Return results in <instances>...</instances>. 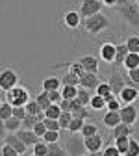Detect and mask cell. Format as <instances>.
<instances>
[{"label": "cell", "instance_id": "obj_1", "mask_svg": "<svg viewBox=\"0 0 139 156\" xmlns=\"http://www.w3.org/2000/svg\"><path fill=\"white\" fill-rule=\"evenodd\" d=\"M109 26H111L109 19H108L102 11L96 13V15H93V17H87V19H84V21H82V28H84L87 34H91V35L102 34V32L108 30Z\"/></svg>", "mask_w": 139, "mask_h": 156}, {"label": "cell", "instance_id": "obj_2", "mask_svg": "<svg viewBox=\"0 0 139 156\" xmlns=\"http://www.w3.org/2000/svg\"><path fill=\"white\" fill-rule=\"evenodd\" d=\"M63 147L67 151L69 156H82L87 154V147H85V138L82 134H67L63 138Z\"/></svg>", "mask_w": 139, "mask_h": 156}, {"label": "cell", "instance_id": "obj_3", "mask_svg": "<svg viewBox=\"0 0 139 156\" xmlns=\"http://www.w3.org/2000/svg\"><path fill=\"white\" fill-rule=\"evenodd\" d=\"M117 13L123 17L124 24H128L130 28H139V6L135 2H128L121 8H117Z\"/></svg>", "mask_w": 139, "mask_h": 156}, {"label": "cell", "instance_id": "obj_4", "mask_svg": "<svg viewBox=\"0 0 139 156\" xmlns=\"http://www.w3.org/2000/svg\"><path fill=\"white\" fill-rule=\"evenodd\" d=\"M30 101H32V99H30L28 87H24V86H21V84H19L17 87H13L11 91L6 93V102H9L11 106H26Z\"/></svg>", "mask_w": 139, "mask_h": 156}, {"label": "cell", "instance_id": "obj_5", "mask_svg": "<svg viewBox=\"0 0 139 156\" xmlns=\"http://www.w3.org/2000/svg\"><path fill=\"white\" fill-rule=\"evenodd\" d=\"M19 73L15 71V69H11V67H4L2 71H0V91H4V93H8V91H11L13 87H17L19 86Z\"/></svg>", "mask_w": 139, "mask_h": 156}, {"label": "cell", "instance_id": "obj_6", "mask_svg": "<svg viewBox=\"0 0 139 156\" xmlns=\"http://www.w3.org/2000/svg\"><path fill=\"white\" fill-rule=\"evenodd\" d=\"M102 8H104L102 0H82L80 2V15H82V19H87V17L100 13Z\"/></svg>", "mask_w": 139, "mask_h": 156}, {"label": "cell", "instance_id": "obj_7", "mask_svg": "<svg viewBox=\"0 0 139 156\" xmlns=\"http://www.w3.org/2000/svg\"><path fill=\"white\" fill-rule=\"evenodd\" d=\"M61 21H63V26L67 28V30H76L78 26L82 24V15H80V11H76V9H67L63 15H61Z\"/></svg>", "mask_w": 139, "mask_h": 156}, {"label": "cell", "instance_id": "obj_8", "mask_svg": "<svg viewBox=\"0 0 139 156\" xmlns=\"http://www.w3.org/2000/svg\"><path fill=\"white\" fill-rule=\"evenodd\" d=\"M108 84L111 86V93H113V95H121V91L126 87L124 74H121L119 71H113V73L108 76Z\"/></svg>", "mask_w": 139, "mask_h": 156}, {"label": "cell", "instance_id": "obj_9", "mask_svg": "<svg viewBox=\"0 0 139 156\" xmlns=\"http://www.w3.org/2000/svg\"><path fill=\"white\" fill-rule=\"evenodd\" d=\"M121 119H123V123H126V125H135L137 123V117H139V112H137V108L134 106V104H124L123 108H121Z\"/></svg>", "mask_w": 139, "mask_h": 156}, {"label": "cell", "instance_id": "obj_10", "mask_svg": "<svg viewBox=\"0 0 139 156\" xmlns=\"http://www.w3.org/2000/svg\"><path fill=\"white\" fill-rule=\"evenodd\" d=\"M115 52H117V45L113 43H102L100 48H98V56H100V60L106 62V63H113L115 62Z\"/></svg>", "mask_w": 139, "mask_h": 156}, {"label": "cell", "instance_id": "obj_11", "mask_svg": "<svg viewBox=\"0 0 139 156\" xmlns=\"http://www.w3.org/2000/svg\"><path fill=\"white\" fill-rule=\"evenodd\" d=\"M102 80L98 78V74H95V73H85L84 76H80V87H85V89H89V91H95L96 89V86L100 84Z\"/></svg>", "mask_w": 139, "mask_h": 156}, {"label": "cell", "instance_id": "obj_12", "mask_svg": "<svg viewBox=\"0 0 139 156\" xmlns=\"http://www.w3.org/2000/svg\"><path fill=\"white\" fill-rule=\"evenodd\" d=\"M85 147L87 152H98L104 149V136L102 134H95L91 138H85Z\"/></svg>", "mask_w": 139, "mask_h": 156}, {"label": "cell", "instance_id": "obj_13", "mask_svg": "<svg viewBox=\"0 0 139 156\" xmlns=\"http://www.w3.org/2000/svg\"><path fill=\"white\" fill-rule=\"evenodd\" d=\"M4 143H8V145H11L19 154H24V152H28V145L19 138L17 134H8L6 136V140H4Z\"/></svg>", "mask_w": 139, "mask_h": 156}, {"label": "cell", "instance_id": "obj_14", "mask_svg": "<svg viewBox=\"0 0 139 156\" xmlns=\"http://www.w3.org/2000/svg\"><path fill=\"white\" fill-rule=\"evenodd\" d=\"M119 99L123 101V104H134L139 99V89L134 87V86H126L121 91V95H119Z\"/></svg>", "mask_w": 139, "mask_h": 156}, {"label": "cell", "instance_id": "obj_15", "mask_svg": "<svg viewBox=\"0 0 139 156\" xmlns=\"http://www.w3.org/2000/svg\"><path fill=\"white\" fill-rule=\"evenodd\" d=\"M132 136H134L132 125L121 123V125H117L115 128H111V138L113 140H117V138H132Z\"/></svg>", "mask_w": 139, "mask_h": 156}, {"label": "cell", "instance_id": "obj_16", "mask_svg": "<svg viewBox=\"0 0 139 156\" xmlns=\"http://www.w3.org/2000/svg\"><path fill=\"white\" fill-rule=\"evenodd\" d=\"M123 123V119H121V113H119V112H106L104 113V117H102V125L106 126V128H115L117 125H121Z\"/></svg>", "mask_w": 139, "mask_h": 156}, {"label": "cell", "instance_id": "obj_17", "mask_svg": "<svg viewBox=\"0 0 139 156\" xmlns=\"http://www.w3.org/2000/svg\"><path fill=\"white\" fill-rule=\"evenodd\" d=\"M41 87H43V91L50 93V91H59L63 87V84H61V78L59 76H47L41 84Z\"/></svg>", "mask_w": 139, "mask_h": 156}, {"label": "cell", "instance_id": "obj_18", "mask_svg": "<svg viewBox=\"0 0 139 156\" xmlns=\"http://www.w3.org/2000/svg\"><path fill=\"white\" fill-rule=\"evenodd\" d=\"M82 65H84V69H85V73H95V74H98V60L95 56H91V54H85V56H82L80 60Z\"/></svg>", "mask_w": 139, "mask_h": 156}, {"label": "cell", "instance_id": "obj_19", "mask_svg": "<svg viewBox=\"0 0 139 156\" xmlns=\"http://www.w3.org/2000/svg\"><path fill=\"white\" fill-rule=\"evenodd\" d=\"M17 136H19V138H21L28 147H33L39 140H41V138H39V136L33 132V130H28V128H21V130L17 132Z\"/></svg>", "mask_w": 139, "mask_h": 156}, {"label": "cell", "instance_id": "obj_20", "mask_svg": "<svg viewBox=\"0 0 139 156\" xmlns=\"http://www.w3.org/2000/svg\"><path fill=\"white\" fill-rule=\"evenodd\" d=\"M128 52H130V50H128L126 43H119V45H117V52H115V62H113V65H115V67H123L126 56H128Z\"/></svg>", "mask_w": 139, "mask_h": 156}, {"label": "cell", "instance_id": "obj_21", "mask_svg": "<svg viewBox=\"0 0 139 156\" xmlns=\"http://www.w3.org/2000/svg\"><path fill=\"white\" fill-rule=\"evenodd\" d=\"M89 106H91V110H95V112H102V110L108 108V102H106L104 97H100V95L95 93L93 99H91V102H89Z\"/></svg>", "mask_w": 139, "mask_h": 156}, {"label": "cell", "instance_id": "obj_22", "mask_svg": "<svg viewBox=\"0 0 139 156\" xmlns=\"http://www.w3.org/2000/svg\"><path fill=\"white\" fill-rule=\"evenodd\" d=\"M106 102H108V108H106V110H109V112H121V108L124 106L123 101L119 99L117 95H113V93H111L109 97H106Z\"/></svg>", "mask_w": 139, "mask_h": 156}, {"label": "cell", "instance_id": "obj_23", "mask_svg": "<svg viewBox=\"0 0 139 156\" xmlns=\"http://www.w3.org/2000/svg\"><path fill=\"white\" fill-rule=\"evenodd\" d=\"M47 156H69V154H67L65 147L57 141V143H48V154Z\"/></svg>", "mask_w": 139, "mask_h": 156}, {"label": "cell", "instance_id": "obj_24", "mask_svg": "<svg viewBox=\"0 0 139 156\" xmlns=\"http://www.w3.org/2000/svg\"><path fill=\"white\" fill-rule=\"evenodd\" d=\"M21 128H23V121L17 119V117H9V119L6 121V130H8L9 134H17Z\"/></svg>", "mask_w": 139, "mask_h": 156}, {"label": "cell", "instance_id": "obj_25", "mask_svg": "<svg viewBox=\"0 0 139 156\" xmlns=\"http://www.w3.org/2000/svg\"><path fill=\"white\" fill-rule=\"evenodd\" d=\"M137 67H139V54L128 52L126 60H124V69L126 71H132V69H137Z\"/></svg>", "mask_w": 139, "mask_h": 156}, {"label": "cell", "instance_id": "obj_26", "mask_svg": "<svg viewBox=\"0 0 139 156\" xmlns=\"http://www.w3.org/2000/svg\"><path fill=\"white\" fill-rule=\"evenodd\" d=\"M93 95H95V93H91V91L85 89V87H78V97H76V99L80 101L84 106H89V102H91V99H93Z\"/></svg>", "mask_w": 139, "mask_h": 156}, {"label": "cell", "instance_id": "obj_27", "mask_svg": "<svg viewBox=\"0 0 139 156\" xmlns=\"http://www.w3.org/2000/svg\"><path fill=\"white\" fill-rule=\"evenodd\" d=\"M59 78H61V84H63V86H80V76L72 74L71 71L65 73L63 76H59Z\"/></svg>", "mask_w": 139, "mask_h": 156}, {"label": "cell", "instance_id": "obj_28", "mask_svg": "<svg viewBox=\"0 0 139 156\" xmlns=\"http://www.w3.org/2000/svg\"><path fill=\"white\" fill-rule=\"evenodd\" d=\"M59 91H61L63 99H69V101H72V99L78 97V86H63Z\"/></svg>", "mask_w": 139, "mask_h": 156}, {"label": "cell", "instance_id": "obj_29", "mask_svg": "<svg viewBox=\"0 0 139 156\" xmlns=\"http://www.w3.org/2000/svg\"><path fill=\"white\" fill-rule=\"evenodd\" d=\"M61 113H63V110L59 108V104H50V108L45 110V117H47V119H59Z\"/></svg>", "mask_w": 139, "mask_h": 156}, {"label": "cell", "instance_id": "obj_30", "mask_svg": "<svg viewBox=\"0 0 139 156\" xmlns=\"http://www.w3.org/2000/svg\"><path fill=\"white\" fill-rule=\"evenodd\" d=\"M35 101H37V104L43 108V112L47 110V108H50V104H52V101H50V95L47 93V91H41L37 97H35Z\"/></svg>", "mask_w": 139, "mask_h": 156}, {"label": "cell", "instance_id": "obj_31", "mask_svg": "<svg viewBox=\"0 0 139 156\" xmlns=\"http://www.w3.org/2000/svg\"><path fill=\"white\" fill-rule=\"evenodd\" d=\"M84 125H85V119H78V117H72V121H71L67 132H71V134H80V130H82Z\"/></svg>", "mask_w": 139, "mask_h": 156}, {"label": "cell", "instance_id": "obj_32", "mask_svg": "<svg viewBox=\"0 0 139 156\" xmlns=\"http://www.w3.org/2000/svg\"><path fill=\"white\" fill-rule=\"evenodd\" d=\"M26 112H28L30 115H37V117H39V115H45L43 108L37 104V101H35V99H32V101L26 104Z\"/></svg>", "mask_w": 139, "mask_h": 156}, {"label": "cell", "instance_id": "obj_33", "mask_svg": "<svg viewBox=\"0 0 139 156\" xmlns=\"http://www.w3.org/2000/svg\"><path fill=\"white\" fill-rule=\"evenodd\" d=\"M95 93L100 95V97H104V99H106V97H109L111 95V86L108 84V80H102L100 84H98L96 89H95Z\"/></svg>", "mask_w": 139, "mask_h": 156}, {"label": "cell", "instance_id": "obj_34", "mask_svg": "<svg viewBox=\"0 0 139 156\" xmlns=\"http://www.w3.org/2000/svg\"><path fill=\"white\" fill-rule=\"evenodd\" d=\"M80 134L84 136V138H91V136H95V134H98V126H96L95 123H85V125L82 126V130H80Z\"/></svg>", "mask_w": 139, "mask_h": 156}, {"label": "cell", "instance_id": "obj_35", "mask_svg": "<svg viewBox=\"0 0 139 156\" xmlns=\"http://www.w3.org/2000/svg\"><path fill=\"white\" fill-rule=\"evenodd\" d=\"M124 43H126V47H128V50H130V52L139 54V35H130Z\"/></svg>", "mask_w": 139, "mask_h": 156}, {"label": "cell", "instance_id": "obj_36", "mask_svg": "<svg viewBox=\"0 0 139 156\" xmlns=\"http://www.w3.org/2000/svg\"><path fill=\"white\" fill-rule=\"evenodd\" d=\"M115 147L119 149V152L124 156L128 152V147H130V138H117L115 140Z\"/></svg>", "mask_w": 139, "mask_h": 156}, {"label": "cell", "instance_id": "obj_37", "mask_svg": "<svg viewBox=\"0 0 139 156\" xmlns=\"http://www.w3.org/2000/svg\"><path fill=\"white\" fill-rule=\"evenodd\" d=\"M33 154H37V156H47L48 154V143H45L43 140H39L33 145Z\"/></svg>", "mask_w": 139, "mask_h": 156}, {"label": "cell", "instance_id": "obj_38", "mask_svg": "<svg viewBox=\"0 0 139 156\" xmlns=\"http://www.w3.org/2000/svg\"><path fill=\"white\" fill-rule=\"evenodd\" d=\"M72 112H63L61 115H59V125H61V130H67L69 128V125H71V121H72Z\"/></svg>", "mask_w": 139, "mask_h": 156}, {"label": "cell", "instance_id": "obj_39", "mask_svg": "<svg viewBox=\"0 0 139 156\" xmlns=\"http://www.w3.org/2000/svg\"><path fill=\"white\" fill-rule=\"evenodd\" d=\"M37 121H43V119H41V117H37V115H30V113H28L24 119H23V128L32 130V128L35 126V123H37Z\"/></svg>", "mask_w": 139, "mask_h": 156}, {"label": "cell", "instance_id": "obj_40", "mask_svg": "<svg viewBox=\"0 0 139 156\" xmlns=\"http://www.w3.org/2000/svg\"><path fill=\"white\" fill-rule=\"evenodd\" d=\"M9 117H13V106L9 102H4L2 108H0V119L2 121H8Z\"/></svg>", "mask_w": 139, "mask_h": 156}, {"label": "cell", "instance_id": "obj_41", "mask_svg": "<svg viewBox=\"0 0 139 156\" xmlns=\"http://www.w3.org/2000/svg\"><path fill=\"white\" fill-rule=\"evenodd\" d=\"M59 138H61V136H59L57 130H48V132L43 136V141H45V143H57Z\"/></svg>", "mask_w": 139, "mask_h": 156}, {"label": "cell", "instance_id": "obj_42", "mask_svg": "<svg viewBox=\"0 0 139 156\" xmlns=\"http://www.w3.org/2000/svg\"><path fill=\"white\" fill-rule=\"evenodd\" d=\"M69 71H71L72 74H76V76H84V74H85V69H84V65H82L80 62L69 63Z\"/></svg>", "mask_w": 139, "mask_h": 156}, {"label": "cell", "instance_id": "obj_43", "mask_svg": "<svg viewBox=\"0 0 139 156\" xmlns=\"http://www.w3.org/2000/svg\"><path fill=\"white\" fill-rule=\"evenodd\" d=\"M124 156H139V141L135 138H130V147Z\"/></svg>", "mask_w": 139, "mask_h": 156}, {"label": "cell", "instance_id": "obj_44", "mask_svg": "<svg viewBox=\"0 0 139 156\" xmlns=\"http://www.w3.org/2000/svg\"><path fill=\"white\" fill-rule=\"evenodd\" d=\"M102 154H104V156H123L121 152H119V149L115 147V143H113V145L108 143V145L102 149Z\"/></svg>", "mask_w": 139, "mask_h": 156}, {"label": "cell", "instance_id": "obj_45", "mask_svg": "<svg viewBox=\"0 0 139 156\" xmlns=\"http://www.w3.org/2000/svg\"><path fill=\"white\" fill-rule=\"evenodd\" d=\"M32 130H33V132H35V134H37V136H39L41 140H43V136L48 132V128H47V125H45L43 121H37V123H35V126H33Z\"/></svg>", "mask_w": 139, "mask_h": 156}, {"label": "cell", "instance_id": "obj_46", "mask_svg": "<svg viewBox=\"0 0 139 156\" xmlns=\"http://www.w3.org/2000/svg\"><path fill=\"white\" fill-rule=\"evenodd\" d=\"M72 115L74 117H78V119H89V117H91V112L87 110V106H82L80 110H76V112H72Z\"/></svg>", "mask_w": 139, "mask_h": 156}, {"label": "cell", "instance_id": "obj_47", "mask_svg": "<svg viewBox=\"0 0 139 156\" xmlns=\"http://www.w3.org/2000/svg\"><path fill=\"white\" fill-rule=\"evenodd\" d=\"M28 115L26 112V106H13V117H17V119H24V117Z\"/></svg>", "mask_w": 139, "mask_h": 156}, {"label": "cell", "instance_id": "obj_48", "mask_svg": "<svg viewBox=\"0 0 139 156\" xmlns=\"http://www.w3.org/2000/svg\"><path fill=\"white\" fill-rule=\"evenodd\" d=\"M43 123L47 125V128L48 130H61V125H59V121L57 119H47V117H45V119H43Z\"/></svg>", "mask_w": 139, "mask_h": 156}, {"label": "cell", "instance_id": "obj_49", "mask_svg": "<svg viewBox=\"0 0 139 156\" xmlns=\"http://www.w3.org/2000/svg\"><path fill=\"white\" fill-rule=\"evenodd\" d=\"M126 78H130V80H132V84H137V86H139V67H137V69H132V71H128Z\"/></svg>", "mask_w": 139, "mask_h": 156}, {"label": "cell", "instance_id": "obj_50", "mask_svg": "<svg viewBox=\"0 0 139 156\" xmlns=\"http://www.w3.org/2000/svg\"><path fill=\"white\" fill-rule=\"evenodd\" d=\"M2 156H19V152H17L11 145L4 143V147H2Z\"/></svg>", "mask_w": 139, "mask_h": 156}, {"label": "cell", "instance_id": "obj_51", "mask_svg": "<svg viewBox=\"0 0 139 156\" xmlns=\"http://www.w3.org/2000/svg\"><path fill=\"white\" fill-rule=\"evenodd\" d=\"M71 106H72V101H69V99H61V102H59V108L63 112H71Z\"/></svg>", "mask_w": 139, "mask_h": 156}, {"label": "cell", "instance_id": "obj_52", "mask_svg": "<svg viewBox=\"0 0 139 156\" xmlns=\"http://www.w3.org/2000/svg\"><path fill=\"white\" fill-rule=\"evenodd\" d=\"M8 130H6V121H2V119H0V140H6V134Z\"/></svg>", "mask_w": 139, "mask_h": 156}, {"label": "cell", "instance_id": "obj_53", "mask_svg": "<svg viewBox=\"0 0 139 156\" xmlns=\"http://www.w3.org/2000/svg\"><path fill=\"white\" fill-rule=\"evenodd\" d=\"M84 104L80 102V101H78V99H72V106H71V112H76V110H80Z\"/></svg>", "mask_w": 139, "mask_h": 156}, {"label": "cell", "instance_id": "obj_54", "mask_svg": "<svg viewBox=\"0 0 139 156\" xmlns=\"http://www.w3.org/2000/svg\"><path fill=\"white\" fill-rule=\"evenodd\" d=\"M102 4L108 8H115V6H119V0H102Z\"/></svg>", "mask_w": 139, "mask_h": 156}, {"label": "cell", "instance_id": "obj_55", "mask_svg": "<svg viewBox=\"0 0 139 156\" xmlns=\"http://www.w3.org/2000/svg\"><path fill=\"white\" fill-rule=\"evenodd\" d=\"M87 156H104L102 151H98V152H87Z\"/></svg>", "mask_w": 139, "mask_h": 156}, {"label": "cell", "instance_id": "obj_56", "mask_svg": "<svg viewBox=\"0 0 139 156\" xmlns=\"http://www.w3.org/2000/svg\"><path fill=\"white\" fill-rule=\"evenodd\" d=\"M124 4H128V0H119V8L124 6Z\"/></svg>", "mask_w": 139, "mask_h": 156}, {"label": "cell", "instance_id": "obj_57", "mask_svg": "<svg viewBox=\"0 0 139 156\" xmlns=\"http://www.w3.org/2000/svg\"><path fill=\"white\" fill-rule=\"evenodd\" d=\"M2 147H4V143H2V145H0V156H2Z\"/></svg>", "mask_w": 139, "mask_h": 156}, {"label": "cell", "instance_id": "obj_58", "mask_svg": "<svg viewBox=\"0 0 139 156\" xmlns=\"http://www.w3.org/2000/svg\"><path fill=\"white\" fill-rule=\"evenodd\" d=\"M2 104H4V101H2V99H0V108H2Z\"/></svg>", "mask_w": 139, "mask_h": 156}, {"label": "cell", "instance_id": "obj_59", "mask_svg": "<svg viewBox=\"0 0 139 156\" xmlns=\"http://www.w3.org/2000/svg\"><path fill=\"white\" fill-rule=\"evenodd\" d=\"M134 2H135V4H137V6H139V0H134Z\"/></svg>", "mask_w": 139, "mask_h": 156}, {"label": "cell", "instance_id": "obj_60", "mask_svg": "<svg viewBox=\"0 0 139 156\" xmlns=\"http://www.w3.org/2000/svg\"><path fill=\"white\" fill-rule=\"evenodd\" d=\"M28 156H37V154H33V152H32V154H28Z\"/></svg>", "mask_w": 139, "mask_h": 156}, {"label": "cell", "instance_id": "obj_61", "mask_svg": "<svg viewBox=\"0 0 139 156\" xmlns=\"http://www.w3.org/2000/svg\"><path fill=\"white\" fill-rule=\"evenodd\" d=\"M19 156H24V154H19Z\"/></svg>", "mask_w": 139, "mask_h": 156}, {"label": "cell", "instance_id": "obj_62", "mask_svg": "<svg viewBox=\"0 0 139 156\" xmlns=\"http://www.w3.org/2000/svg\"><path fill=\"white\" fill-rule=\"evenodd\" d=\"M82 156H87V154H82Z\"/></svg>", "mask_w": 139, "mask_h": 156}]
</instances>
